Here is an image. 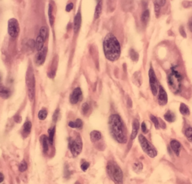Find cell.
<instances>
[{
  "label": "cell",
  "instance_id": "obj_1",
  "mask_svg": "<svg viewBox=\"0 0 192 184\" xmlns=\"http://www.w3.org/2000/svg\"><path fill=\"white\" fill-rule=\"evenodd\" d=\"M103 47L105 57L109 61H117L120 56V44L117 38L111 33L107 34L104 38Z\"/></svg>",
  "mask_w": 192,
  "mask_h": 184
},
{
  "label": "cell",
  "instance_id": "obj_2",
  "mask_svg": "<svg viewBox=\"0 0 192 184\" xmlns=\"http://www.w3.org/2000/svg\"><path fill=\"white\" fill-rule=\"evenodd\" d=\"M109 128L112 136L119 143L124 144L127 142L125 130L120 116L117 114L111 115L109 118Z\"/></svg>",
  "mask_w": 192,
  "mask_h": 184
},
{
  "label": "cell",
  "instance_id": "obj_3",
  "mask_svg": "<svg viewBox=\"0 0 192 184\" xmlns=\"http://www.w3.org/2000/svg\"><path fill=\"white\" fill-rule=\"evenodd\" d=\"M182 76L176 68H173L167 76V83L171 91L175 94H178L181 90Z\"/></svg>",
  "mask_w": 192,
  "mask_h": 184
},
{
  "label": "cell",
  "instance_id": "obj_4",
  "mask_svg": "<svg viewBox=\"0 0 192 184\" xmlns=\"http://www.w3.org/2000/svg\"><path fill=\"white\" fill-rule=\"evenodd\" d=\"M107 172L110 178L117 184H122L123 181V173L120 167L115 162H108L107 165Z\"/></svg>",
  "mask_w": 192,
  "mask_h": 184
},
{
  "label": "cell",
  "instance_id": "obj_5",
  "mask_svg": "<svg viewBox=\"0 0 192 184\" xmlns=\"http://www.w3.org/2000/svg\"><path fill=\"white\" fill-rule=\"evenodd\" d=\"M26 86H27L29 99L31 102H33L34 101L35 93V80L34 73H33V71L31 67L29 68L27 73H26Z\"/></svg>",
  "mask_w": 192,
  "mask_h": 184
},
{
  "label": "cell",
  "instance_id": "obj_6",
  "mask_svg": "<svg viewBox=\"0 0 192 184\" xmlns=\"http://www.w3.org/2000/svg\"><path fill=\"white\" fill-rule=\"evenodd\" d=\"M139 142L143 150L151 158H154L157 156V150L148 142V140L143 135H139Z\"/></svg>",
  "mask_w": 192,
  "mask_h": 184
},
{
  "label": "cell",
  "instance_id": "obj_7",
  "mask_svg": "<svg viewBox=\"0 0 192 184\" xmlns=\"http://www.w3.org/2000/svg\"><path fill=\"white\" fill-rule=\"evenodd\" d=\"M69 148L74 156H77L83 148V142L80 135H77L75 138H70L69 140Z\"/></svg>",
  "mask_w": 192,
  "mask_h": 184
},
{
  "label": "cell",
  "instance_id": "obj_8",
  "mask_svg": "<svg viewBox=\"0 0 192 184\" xmlns=\"http://www.w3.org/2000/svg\"><path fill=\"white\" fill-rule=\"evenodd\" d=\"M8 34L12 38H16L18 36L20 32V26L18 21L14 18H11L8 23Z\"/></svg>",
  "mask_w": 192,
  "mask_h": 184
},
{
  "label": "cell",
  "instance_id": "obj_9",
  "mask_svg": "<svg viewBox=\"0 0 192 184\" xmlns=\"http://www.w3.org/2000/svg\"><path fill=\"white\" fill-rule=\"evenodd\" d=\"M149 77L151 91L152 92L153 95H154V96H156V94H158V89H159V85H158L156 73H155L154 70H153L152 68H150V69H149Z\"/></svg>",
  "mask_w": 192,
  "mask_h": 184
},
{
  "label": "cell",
  "instance_id": "obj_10",
  "mask_svg": "<svg viewBox=\"0 0 192 184\" xmlns=\"http://www.w3.org/2000/svg\"><path fill=\"white\" fill-rule=\"evenodd\" d=\"M47 53H48V48L47 47L43 48L41 51L38 52L35 58V64L37 65L43 64L45 61V59H46Z\"/></svg>",
  "mask_w": 192,
  "mask_h": 184
},
{
  "label": "cell",
  "instance_id": "obj_11",
  "mask_svg": "<svg viewBox=\"0 0 192 184\" xmlns=\"http://www.w3.org/2000/svg\"><path fill=\"white\" fill-rule=\"evenodd\" d=\"M82 100V91L80 88H77L74 90L70 97V101L72 104H76Z\"/></svg>",
  "mask_w": 192,
  "mask_h": 184
},
{
  "label": "cell",
  "instance_id": "obj_12",
  "mask_svg": "<svg viewBox=\"0 0 192 184\" xmlns=\"http://www.w3.org/2000/svg\"><path fill=\"white\" fill-rule=\"evenodd\" d=\"M158 103L161 106H164L167 103V94L162 86H159L158 89Z\"/></svg>",
  "mask_w": 192,
  "mask_h": 184
},
{
  "label": "cell",
  "instance_id": "obj_13",
  "mask_svg": "<svg viewBox=\"0 0 192 184\" xmlns=\"http://www.w3.org/2000/svg\"><path fill=\"white\" fill-rule=\"evenodd\" d=\"M170 145H171L172 150L174 152L175 154L177 156H179L180 150H181V144H180V142L176 139H172L171 142H170Z\"/></svg>",
  "mask_w": 192,
  "mask_h": 184
},
{
  "label": "cell",
  "instance_id": "obj_14",
  "mask_svg": "<svg viewBox=\"0 0 192 184\" xmlns=\"http://www.w3.org/2000/svg\"><path fill=\"white\" fill-rule=\"evenodd\" d=\"M139 127H140L139 120H138L137 119H134L132 123V132H131V140H134V138H136V136H137L138 130H139Z\"/></svg>",
  "mask_w": 192,
  "mask_h": 184
},
{
  "label": "cell",
  "instance_id": "obj_15",
  "mask_svg": "<svg viewBox=\"0 0 192 184\" xmlns=\"http://www.w3.org/2000/svg\"><path fill=\"white\" fill-rule=\"evenodd\" d=\"M80 26H81V14L80 12H78L75 16V21H74V29L75 32L79 31Z\"/></svg>",
  "mask_w": 192,
  "mask_h": 184
},
{
  "label": "cell",
  "instance_id": "obj_16",
  "mask_svg": "<svg viewBox=\"0 0 192 184\" xmlns=\"http://www.w3.org/2000/svg\"><path fill=\"white\" fill-rule=\"evenodd\" d=\"M10 94H11V92H10V90L8 88L2 86V85H0V97L1 98L7 99V98H9Z\"/></svg>",
  "mask_w": 192,
  "mask_h": 184
},
{
  "label": "cell",
  "instance_id": "obj_17",
  "mask_svg": "<svg viewBox=\"0 0 192 184\" xmlns=\"http://www.w3.org/2000/svg\"><path fill=\"white\" fill-rule=\"evenodd\" d=\"M102 133L99 131H97V130H94V131L91 132L90 133V138L91 141L92 142H95L99 141V140L102 138Z\"/></svg>",
  "mask_w": 192,
  "mask_h": 184
},
{
  "label": "cell",
  "instance_id": "obj_18",
  "mask_svg": "<svg viewBox=\"0 0 192 184\" xmlns=\"http://www.w3.org/2000/svg\"><path fill=\"white\" fill-rule=\"evenodd\" d=\"M44 40L41 38V36L38 35L36 39V42H35V48L38 52L41 51L44 47Z\"/></svg>",
  "mask_w": 192,
  "mask_h": 184
},
{
  "label": "cell",
  "instance_id": "obj_19",
  "mask_svg": "<svg viewBox=\"0 0 192 184\" xmlns=\"http://www.w3.org/2000/svg\"><path fill=\"white\" fill-rule=\"evenodd\" d=\"M32 130V123L29 120L25 122L24 125H23V133L25 135H29L30 132Z\"/></svg>",
  "mask_w": 192,
  "mask_h": 184
},
{
  "label": "cell",
  "instance_id": "obj_20",
  "mask_svg": "<svg viewBox=\"0 0 192 184\" xmlns=\"http://www.w3.org/2000/svg\"><path fill=\"white\" fill-rule=\"evenodd\" d=\"M41 140L42 147H43L44 152V153H46V152L48 151V149H49L48 142H49L48 138L46 136V135H42L41 138Z\"/></svg>",
  "mask_w": 192,
  "mask_h": 184
},
{
  "label": "cell",
  "instance_id": "obj_21",
  "mask_svg": "<svg viewBox=\"0 0 192 184\" xmlns=\"http://www.w3.org/2000/svg\"><path fill=\"white\" fill-rule=\"evenodd\" d=\"M68 126L71 128L80 129L83 127V121L80 119H77L75 121H71L68 123Z\"/></svg>",
  "mask_w": 192,
  "mask_h": 184
},
{
  "label": "cell",
  "instance_id": "obj_22",
  "mask_svg": "<svg viewBox=\"0 0 192 184\" xmlns=\"http://www.w3.org/2000/svg\"><path fill=\"white\" fill-rule=\"evenodd\" d=\"M164 119L168 122H173L175 120V118H176V116H175V114L171 112V110L167 112L164 115Z\"/></svg>",
  "mask_w": 192,
  "mask_h": 184
},
{
  "label": "cell",
  "instance_id": "obj_23",
  "mask_svg": "<svg viewBox=\"0 0 192 184\" xmlns=\"http://www.w3.org/2000/svg\"><path fill=\"white\" fill-rule=\"evenodd\" d=\"M179 112H181L182 115H190V110L188 109V106L185 104V103H181L180 104V107H179Z\"/></svg>",
  "mask_w": 192,
  "mask_h": 184
},
{
  "label": "cell",
  "instance_id": "obj_24",
  "mask_svg": "<svg viewBox=\"0 0 192 184\" xmlns=\"http://www.w3.org/2000/svg\"><path fill=\"white\" fill-rule=\"evenodd\" d=\"M40 36L43 38L44 40H46L48 38L49 35V29L47 26H42L40 29Z\"/></svg>",
  "mask_w": 192,
  "mask_h": 184
},
{
  "label": "cell",
  "instance_id": "obj_25",
  "mask_svg": "<svg viewBox=\"0 0 192 184\" xmlns=\"http://www.w3.org/2000/svg\"><path fill=\"white\" fill-rule=\"evenodd\" d=\"M102 11V2H100L97 5L95 8V19H98L99 17L101 16Z\"/></svg>",
  "mask_w": 192,
  "mask_h": 184
},
{
  "label": "cell",
  "instance_id": "obj_26",
  "mask_svg": "<svg viewBox=\"0 0 192 184\" xmlns=\"http://www.w3.org/2000/svg\"><path fill=\"white\" fill-rule=\"evenodd\" d=\"M55 131H56V127H53L49 129L48 133H49V142L51 145H53V139H54V135H55Z\"/></svg>",
  "mask_w": 192,
  "mask_h": 184
},
{
  "label": "cell",
  "instance_id": "obj_27",
  "mask_svg": "<svg viewBox=\"0 0 192 184\" xmlns=\"http://www.w3.org/2000/svg\"><path fill=\"white\" fill-rule=\"evenodd\" d=\"M143 164L140 162H137L133 164V170L136 172V173H139L143 170Z\"/></svg>",
  "mask_w": 192,
  "mask_h": 184
},
{
  "label": "cell",
  "instance_id": "obj_28",
  "mask_svg": "<svg viewBox=\"0 0 192 184\" xmlns=\"http://www.w3.org/2000/svg\"><path fill=\"white\" fill-rule=\"evenodd\" d=\"M149 20V10H146V11L143 12L142 15H141V20L144 22V23H146Z\"/></svg>",
  "mask_w": 192,
  "mask_h": 184
},
{
  "label": "cell",
  "instance_id": "obj_29",
  "mask_svg": "<svg viewBox=\"0 0 192 184\" xmlns=\"http://www.w3.org/2000/svg\"><path fill=\"white\" fill-rule=\"evenodd\" d=\"M185 135L187 139L192 142V127H188L185 132Z\"/></svg>",
  "mask_w": 192,
  "mask_h": 184
},
{
  "label": "cell",
  "instance_id": "obj_30",
  "mask_svg": "<svg viewBox=\"0 0 192 184\" xmlns=\"http://www.w3.org/2000/svg\"><path fill=\"white\" fill-rule=\"evenodd\" d=\"M47 116H48V111H47L46 109H41V111L38 112V117L40 120H44L45 118H47Z\"/></svg>",
  "mask_w": 192,
  "mask_h": 184
},
{
  "label": "cell",
  "instance_id": "obj_31",
  "mask_svg": "<svg viewBox=\"0 0 192 184\" xmlns=\"http://www.w3.org/2000/svg\"><path fill=\"white\" fill-rule=\"evenodd\" d=\"M149 118H150V119H151L152 121V123H154L155 127H156V129L159 128L160 123H159V120H158V118H156V116H154V115H149Z\"/></svg>",
  "mask_w": 192,
  "mask_h": 184
},
{
  "label": "cell",
  "instance_id": "obj_32",
  "mask_svg": "<svg viewBox=\"0 0 192 184\" xmlns=\"http://www.w3.org/2000/svg\"><path fill=\"white\" fill-rule=\"evenodd\" d=\"M27 168H28V165H27V164H26V162L22 161L21 163L20 164V166H19L20 171L24 172L25 171L27 170Z\"/></svg>",
  "mask_w": 192,
  "mask_h": 184
},
{
  "label": "cell",
  "instance_id": "obj_33",
  "mask_svg": "<svg viewBox=\"0 0 192 184\" xmlns=\"http://www.w3.org/2000/svg\"><path fill=\"white\" fill-rule=\"evenodd\" d=\"M130 56H131V58L132 60H134V61H137L138 58H139V56H138V54L137 53H136L135 51H134V50H130Z\"/></svg>",
  "mask_w": 192,
  "mask_h": 184
},
{
  "label": "cell",
  "instance_id": "obj_34",
  "mask_svg": "<svg viewBox=\"0 0 192 184\" xmlns=\"http://www.w3.org/2000/svg\"><path fill=\"white\" fill-rule=\"evenodd\" d=\"M89 109V106L87 103H84L82 106V111L84 114H86L88 112Z\"/></svg>",
  "mask_w": 192,
  "mask_h": 184
},
{
  "label": "cell",
  "instance_id": "obj_35",
  "mask_svg": "<svg viewBox=\"0 0 192 184\" xmlns=\"http://www.w3.org/2000/svg\"><path fill=\"white\" fill-rule=\"evenodd\" d=\"M153 3H154V6H155V12H156V17H158V15H159V12H160V9H161V7H160L157 4V3L156 2V1L153 2Z\"/></svg>",
  "mask_w": 192,
  "mask_h": 184
},
{
  "label": "cell",
  "instance_id": "obj_36",
  "mask_svg": "<svg viewBox=\"0 0 192 184\" xmlns=\"http://www.w3.org/2000/svg\"><path fill=\"white\" fill-rule=\"evenodd\" d=\"M89 167V163H87V162H84V163H83L81 164V165H80V168H81V169L83 171H86L88 169Z\"/></svg>",
  "mask_w": 192,
  "mask_h": 184
},
{
  "label": "cell",
  "instance_id": "obj_37",
  "mask_svg": "<svg viewBox=\"0 0 192 184\" xmlns=\"http://www.w3.org/2000/svg\"><path fill=\"white\" fill-rule=\"evenodd\" d=\"M49 18H50V24L53 25V17L52 16V6L50 5V8H49Z\"/></svg>",
  "mask_w": 192,
  "mask_h": 184
},
{
  "label": "cell",
  "instance_id": "obj_38",
  "mask_svg": "<svg viewBox=\"0 0 192 184\" xmlns=\"http://www.w3.org/2000/svg\"><path fill=\"white\" fill-rule=\"evenodd\" d=\"M141 130H142V132L144 133H148V129L147 127H146V124L145 122H143L141 123Z\"/></svg>",
  "mask_w": 192,
  "mask_h": 184
},
{
  "label": "cell",
  "instance_id": "obj_39",
  "mask_svg": "<svg viewBox=\"0 0 192 184\" xmlns=\"http://www.w3.org/2000/svg\"><path fill=\"white\" fill-rule=\"evenodd\" d=\"M73 7H74L73 3H69L68 5H67L65 10H66V11H68H68H71L72 9H73Z\"/></svg>",
  "mask_w": 192,
  "mask_h": 184
},
{
  "label": "cell",
  "instance_id": "obj_40",
  "mask_svg": "<svg viewBox=\"0 0 192 184\" xmlns=\"http://www.w3.org/2000/svg\"><path fill=\"white\" fill-rule=\"evenodd\" d=\"M58 115H59V110H56L55 112L54 115H53V120L54 121H56L57 119H58Z\"/></svg>",
  "mask_w": 192,
  "mask_h": 184
},
{
  "label": "cell",
  "instance_id": "obj_41",
  "mask_svg": "<svg viewBox=\"0 0 192 184\" xmlns=\"http://www.w3.org/2000/svg\"><path fill=\"white\" fill-rule=\"evenodd\" d=\"M156 2L161 8L166 3V1H156Z\"/></svg>",
  "mask_w": 192,
  "mask_h": 184
},
{
  "label": "cell",
  "instance_id": "obj_42",
  "mask_svg": "<svg viewBox=\"0 0 192 184\" xmlns=\"http://www.w3.org/2000/svg\"><path fill=\"white\" fill-rule=\"evenodd\" d=\"M188 28H189L190 31H192V17L190 19L189 22H188Z\"/></svg>",
  "mask_w": 192,
  "mask_h": 184
},
{
  "label": "cell",
  "instance_id": "obj_43",
  "mask_svg": "<svg viewBox=\"0 0 192 184\" xmlns=\"http://www.w3.org/2000/svg\"><path fill=\"white\" fill-rule=\"evenodd\" d=\"M3 180H4V175L0 172V183H2Z\"/></svg>",
  "mask_w": 192,
  "mask_h": 184
},
{
  "label": "cell",
  "instance_id": "obj_44",
  "mask_svg": "<svg viewBox=\"0 0 192 184\" xmlns=\"http://www.w3.org/2000/svg\"><path fill=\"white\" fill-rule=\"evenodd\" d=\"M76 184H80V183H77Z\"/></svg>",
  "mask_w": 192,
  "mask_h": 184
}]
</instances>
